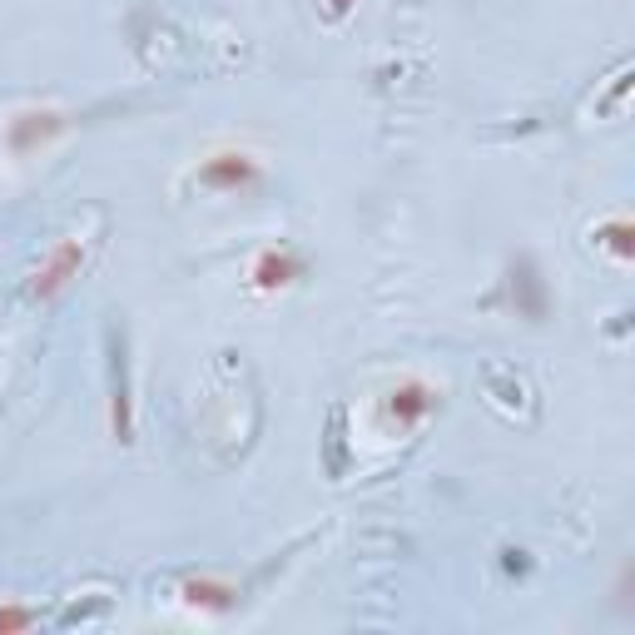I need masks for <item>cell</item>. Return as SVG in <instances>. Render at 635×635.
<instances>
[{
  "label": "cell",
  "mask_w": 635,
  "mask_h": 635,
  "mask_svg": "<svg viewBox=\"0 0 635 635\" xmlns=\"http://www.w3.org/2000/svg\"><path fill=\"white\" fill-rule=\"evenodd\" d=\"M432 407H437V392H432L427 382H402V387L392 392V422H397V427H417Z\"/></svg>",
  "instance_id": "2"
},
{
  "label": "cell",
  "mask_w": 635,
  "mask_h": 635,
  "mask_svg": "<svg viewBox=\"0 0 635 635\" xmlns=\"http://www.w3.org/2000/svg\"><path fill=\"white\" fill-rule=\"evenodd\" d=\"M199 179L209 184V189H254L258 179V164L249 154H214L204 169H199Z\"/></svg>",
  "instance_id": "1"
},
{
  "label": "cell",
  "mask_w": 635,
  "mask_h": 635,
  "mask_svg": "<svg viewBox=\"0 0 635 635\" xmlns=\"http://www.w3.org/2000/svg\"><path fill=\"white\" fill-rule=\"evenodd\" d=\"M184 596H189L194 606H229V601H234V591H229V586H219V581H189V586H184Z\"/></svg>",
  "instance_id": "5"
},
{
  "label": "cell",
  "mask_w": 635,
  "mask_h": 635,
  "mask_svg": "<svg viewBox=\"0 0 635 635\" xmlns=\"http://www.w3.org/2000/svg\"><path fill=\"white\" fill-rule=\"evenodd\" d=\"M293 278H298V258H293V254L268 249V254L254 263V283H258V288H268V293H273V288H288Z\"/></svg>",
  "instance_id": "4"
},
{
  "label": "cell",
  "mask_w": 635,
  "mask_h": 635,
  "mask_svg": "<svg viewBox=\"0 0 635 635\" xmlns=\"http://www.w3.org/2000/svg\"><path fill=\"white\" fill-rule=\"evenodd\" d=\"M30 621H35L30 611H0V635H5V631H25Z\"/></svg>",
  "instance_id": "6"
},
{
  "label": "cell",
  "mask_w": 635,
  "mask_h": 635,
  "mask_svg": "<svg viewBox=\"0 0 635 635\" xmlns=\"http://www.w3.org/2000/svg\"><path fill=\"white\" fill-rule=\"evenodd\" d=\"M348 5H353V0H333V10H338V15H343V10H348Z\"/></svg>",
  "instance_id": "7"
},
{
  "label": "cell",
  "mask_w": 635,
  "mask_h": 635,
  "mask_svg": "<svg viewBox=\"0 0 635 635\" xmlns=\"http://www.w3.org/2000/svg\"><path fill=\"white\" fill-rule=\"evenodd\" d=\"M75 268H80V244L55 249V258L35 273V293H40V298H50L55 288H65V283H70V273H75Z\"/></svg>",
  "instance_id": "3"
}]
</instances>
